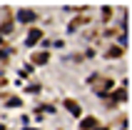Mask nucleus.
<instances>
[{
	"mask_svg": "<svg viewBox=\"0 0 132 130\" xmlns=\"http://www.w3.org/2000/svg\"><path fill=\"white\" fill-rule=\"evenodd\" d=\"M37 38H40V35H37V30H32V35L28 38V45H32V43H35V40H37Z\"/></svg>",
	"mask_w": 132,
	"mask_h": 130,
	"instance_id": "nucleus-1",
	"label": "nucleus"
},
{
	"mask_svg": "<svg viewBox=\"0 0 132 130\" xmlns=\"http://www.w3.org/2000/svg\"><path fill=\"white\" fill-rule=\"evenodd\" d=\"M0 130H3V125H0Z\"/></svg>",
	"mask_w": 132,
	"mask_h": 130,
	"instance_id": "nucleus-2",
	"label": "nucleus"
}]
</instances>
